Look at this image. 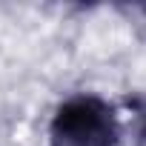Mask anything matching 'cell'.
I'll return each instance as SVG.
<instances>
[{
  "instance_id": "cell-1",
  "label": "cell",
  "mask_w": 146,
  "mask_h": 146,
  "mask_svg": "<svg viewBox=\"0 0 146 146\" xmlns=\"http://www.w3.org/2000/svg\"><path fill=\"white\" fill-rule=\"evenodd\" d=\"M117 115L98 95L63 100L49 123V146H115Z\"/></svg>"
},
{
  "instance_id": "cell-2",
  "label": "cell",
  "mask_w": 146,
  "mask_h": 146,
  "mask_svg": "<svg viewBox=\"0 0 146 146\" xmlns=\"http://www.w3.org/2000/svg\"><path fill=\"white\" fill-rule=\"evenodd\" d=\"M140 140H143V146H146V115H143V123H140Z\"/></svg>"
}]
</instances>
